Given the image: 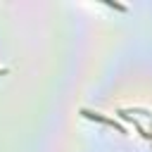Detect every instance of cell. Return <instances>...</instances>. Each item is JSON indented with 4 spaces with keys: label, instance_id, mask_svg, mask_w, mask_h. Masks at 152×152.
I'll return each mask as SVG.
<instances>
[{
    "label": "cell",
    "instance_id": "obj_1",
    "mask_svg": "<svg viewBox=\"0 0 152 152\" xmlns=\"http://www.w3.org/2000/svg\"><path fill=\"white\" fill-rule=\"evenodd\" d=\"M81 114H83L86 119H93V121L104 124V126H109V128H116L119 133H124V135H126V128H124L121 124H116L114 119H107V116H102V114H97V112H90V109H81Z\"/></svg>",
    "mask_w": 152,
    "mask_h": 152
},
{
    "label": "cell",
    "instance_id": "obj_2",
    "mask_svg": "<svg viewBox=\"0 0 152 152\" xmlns=\"http://www.w3.org/2000/svg\"><path fill=\"white\" fill-rule=\"evenodd\" d=\"M107 5H109V7H114V10H121V12H126V5H121V2H112V0H107Z\"/></svg>",
    "mask_w": 152,
    "mask_h": 152
},
{
    "label": "cell",
    "instance_id": "obj_3",
    "mask_svg": "<svg viewBox=\"0 0 152 152\" xmlns=\"http://www.w3.org/2000/svg\"><path fill=\"white\" fill-rule=\"evenodd\" d=\"M5 74H7V69H0V76H5Z\"/></svg>",
    "mask_w": 152,
    "mask_h": 152
}]
</instances>
